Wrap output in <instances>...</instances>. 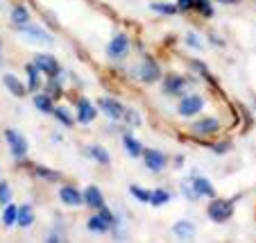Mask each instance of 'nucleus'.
<instances>
[{
	"instance_id": "nucleus-26",
	"label": "nucleus",
	"mask_w": 256,
	"mask_h": 243,
	"mask_svg": "<svg viewBox=\"0 0 256 243\" xmlns=\"http://www.w3.org/2000/svg\"><path fill=\"white\" fill-rule=\"evenodd\" d=\"M34 173H36V177L48 180V182H59V180H62V173H59V170L48 168V166H36V168H34Z\"/></svg>"
},
{
	"instance_id": "nucleus-21",
	"label": "nucleus",
	"mask_w": 256,
	"mask_h": 243,
	"mask_svg": "<svg viewBox=\"0 0 256 243\" xmlns=\"http://www.w3.org/2000/svg\"><path fill=\"white\" fill-rule=\"evenodd\" d=\"M25 73H28V89L30 91H39V87H44V84H41V78H39V68H36V64H28V66H25Z\"/></svg>"
},
{
	"instance_id": "nucleus-18",
	"label": "nucleus",
	"mask_w": 256,
	"mask_h": 243,
	"mask_svg": "<svg viewBox=\"0 0 256 243\" xmlns=\"http://www.w3.org/2000/svg\"><path fill=\"white\" fill-rule=\"evenodd\" d=\"M86 152L91 155L93 161H98V164H102V166H109V164H112V155H109V150H106L104 146H98V143H93V146L86 148Z\"/></svg>"
},
{
	"instance_id": "nucleus-7",
	"label": "nucleus",
	"mask_w": 256,
	"mask_h": 243,
	"mask_svg": "<svg viewBox=\"0 0 256 243\" xmlns=\"http://www.w3.org/2000/svg\"><path fill=\"white\" fill-rule=\"evenodd\" d=\"M34 64H36V68H39L44 75H48V78H57L59 71H62L57 59H54L52 55H46V53L36 55V57H34Z\"/></svg>"
},
{
	"instance_id": "nucleus-15",
	"label": "nucleus",
	"mask_w": 256,
	"mask_h": 243,
	"mask_svg": "<svg viewBox=\"0 0 256 243\" xmlns=\"http://www.w3.org/2000/svg\"><path fill=\"white\" fill-rule=\"evenodd\" d=\"M84 204H88L91 209H102V207H104V195H102V191L93 184L86 186V189H84Z\"/></svg>"
},
{
	"instance_id": "nucleus-12",
	"label": "nucleus",
	"mask_w": 256,
	"mask_h": 243,
	"mask_svg": "<svg viewBox=\"0 0 256 243\" xmlns=\"http://www.w3.org/2000/svg\"><path fill=\"white\" fill-rule=\"evenodd\" d=\"M75 107H78V121L82 123V125H88V123L96 121L98 109L93 107V102H91V100H86V98H80Z\"/></svg>"
},
{
	"instance_id": "nucleus-4",
	"label": "nucleus",
	"mask_w": 256,
	"mask_h": 243,
	"mask_svg": "<svg viewBox=\"0 0 256 243\" xmlns=\"http://www.w3.org/2000/svg\"><path fill=\"white\" fill-rule=\"evenodd\" d=\"M204 98L202 96H184L182 100H179V105H177V112H179V116H195V114H200L204 109Z\"/></svg>"
},
{
	"instance_id": "nucleus-16",
	"label": "nucleus",
	"mask_w": 256,
	"mask_h": 243,
	"mask_svg": "<svg viewBox=\"0 0 256 243\" xmlns=\"http://www.w3.org/2000/svg\"><path fill=\"white\" fill-rule=\"evenodd\" d=\"M172 234L177 238H184V241H190L195 236V225L190 220H177L172 225Z\"/></svg>"
},
{
	"instance_id": "nucleus-14",
	"label": "nucleus",
	"mask_w": 256,
	"mask_h": 243,
	"mask_svg": "<svg viewBox=\"0 0 256 243\" xmlns=\"http://www.w3.org/2000/svg\"><path fill=\"white\" fill-rule=\"evenodd\" d=\"M190 130H193V134H216L220 130V121L208 116V118H202V121H195L190 125Z\"/></svg>"
},
{
	"instance_id": "nucleus-3",
	"label": "nucleus",
	"mask_w": 256,
	"mask_h": 243,
	"mask_svg": "<svg viewBox=\"0 0 256 243\" xmlns=\"http://www.w3.org/2000/svg\"><path fill=\"white\" fill-rule=\"evenodd\" d=\"M18 34L23 37L25 41H30V44H54V37L52 34H48L44 28H39V25H23V28H18Z\"/></svg>"
},
{
	"instance_id": "nucleus-10",
	"label": "nucleus",
	"mask_w": 256,
	"mask_h": 243,
	"mask_svg": "<svg viewBox=\"0 0 256 243\" xmlns=\"http://www.w3.org/2000/svg\"><path fill=\"white\" fill-rule=\"evenodd\" d=\"M100 109H102V114H104L109 121H120L122 114H125V107H122L118 100H114V98H102Z\"/></svg>"
},
{
	"instance_id": "nucleus-11",
	"label": "nucleus",
	"mask_w": 256,
	"mask_h": 243,
	"mask_svg": "<svg viewBox=\"0 0 256 243\" xmlns=\"http://www.w3.org/2000/svg\"><path fill=\"white\" fill-rule=\"evenodd\" d=\"M190 182H193V191L198 198H216V189H213V184L206 180V177L198 175V173H193V175H188Z\"/></svg>"
},
{
	"instance_id": "nucleus-25",
	"label": "nucleus",
	"mask_w": 256,
	"mask_h": 243,
	"mask_svg": "<svg viewBox=\"0 0 256 243\" xmlns=\"http://www.w3.org/2000/svg\"><path fill=\"white\" fill-rule=\"evenodd\" d=\"M16 218H18V207L7 202L5 209H2V225H5V227H12V225H16Z\"/></svg>"
},
{
	"instance_id": "nucleus-32",
	"label": "nucleus",
	"mask_w": 256,
	"mask_h": 243,
	"mask_svg": "<svg viewBox=\"0 0 256 243\" xmlns=\"http://www.w3.org/2000/svg\"><path fill=\"white\" fill-rule=\"evenodd\" d=\"M122 118H125V123H127V125H132V127H138L140 125V116H138V112H134V109H125Z\"/></svg>"
},
{
	"instance_id": "nucleus-1",
	"label": "nucleus",
	"mask_w": 256,
	"mask_h": 243,
	"mask_svg": "<svg viewBox=\"0 0 256 243\" xmlns=\"http://www.w3.org/2000/svg\"><path fill=\"white\" fill-rule=\"evenodd\" d=\"M234 202H236V198L224 200V198H218V195L211 198V204L206 207L208 220H213V223H227L234 216Z\"/></svg>"
},
{
	"instance_id": "nucleus-34",
	"label": "nucleus",
	"mask_w": 256,
	"mask_h": 243,
	"mask_svg": "<svg viewBox=\"0 0 256 243\" xmlns=\"http://www.w3.org/2000/svg\"><path fill=\"white\" fill-rule=\"evenodd\" d=\"M182 193H184L190 202H193V200H198V195H195V191H193V182H190V177H186V180L182 182Z\"/></svg>"
},
{
	"instance_id": "nucleus-5",
	"label": "nucleus",
	"mask_w": 256,
	"mask_h": 243,
	"mask_svg": "<svg viewBox=\"0 0 256 243\" xmlns=\"http://www.w3.org/2000/svg\"><path fill=\"white\" fill-rule=\"evenodd\" d=\"M186 87H188V80L184 78V75H177V73H168L164 78V93H168V96H182V93L186 91Z\"/></svg>"
},
{
	"instance_id": "nucleus-8",
	"label": "nucleus",
	"mask_w": 256,
	"mask_h": 243,
	"mask_svg": "<svg viewBox=\"0 0 256 243\" xmlns=\"http://www.w3.org/2000/svg\"><path fill=\"white\" fill-rule=\"evenodd\" d=\"M130 53V39H127L125 34L118 32L112 41H109V48H106V55L112 59H122L125 55Z\"/></svg>"
},
{
	"instance_id": "nucleus-29",
	"label": "nucleus",
	"mask_w": 256,
	"mask_h": 243,
	"mask_svg": "<svg viewBox=\"0 0 256 243\" xmlns=\"http://www.w3.org/2000/svg\"><path fill=\"white\" fill-rule=\"evenodd\" d=\"M130 193L134 195L138 202H150V198H152V191L143 189V186H138V184H132L130 186Z\"/></svg>"
},
{
	"instance_id": "nucleus-36",
	"label": "nucleus",
	"mask_w": 256,
	"mask_h": 243,
	"mask_svg": "<svg viewBox=\"0 0 256 243\" xmlns=\"http://www.w3.org/2000/svg\"><path fill=\"white\" fill-rule=\"evenodd\" d=\"M48 96L52 98V100L62 96V84H59L54 78H50V82H48Z\"/></svg>"
},
{
	"instance_id": "nucleus-37",
	"label": "nucleus",
	"mask_w": 256,
	"mask_h": 243,
	"mask_svg": "<svg viewBox=\"0 0 256 243\" xmlns=\"http://www.w3.org/2000/svg\"><path fill=\"white\" fill-rule=\"evenodd\" d=\"M98 214H100L102 218L106 220V223H112V229L116 227V216L112 214V209H106V207H102V209H98Z\"/></svg>"
},
{
	"instance_id": "nucleus-19",
	"label": "nucleus",
	"mask_w": 256,
	"mask_h": 243,
	"mask_svg": "<svg viewBox=\"0 0 256 243\" xmlns=\"http://www.w3.org/2000/svg\"><path fill=\"white\" fill-rule=\"evenodd\" d=\"M32 102L41 114H52L54 112V100L48 96V93H34Z\"/></svg>"
},
{
	"instance_id": "nucleus-38",
	"label": "nucleus",
	"mask_w": 256,
	"mask_h": 243,
	"mask_svg": "<svg viewBox=\"0 0 256 243\" xmlns=\"http://www.w3.org/2000/svg\"><path fill=\"white\" fill-rule=\"evenodd\" d=\"M174 5H177L179 12H193L195 10V0H177Z\"/></svg>"
},
{
	"instance_id": "nucleus-6",
	"label": "nucleus",
	"mask_w": 256,
	"mask_h": 243,
	"mask_svg": "<svg viewBox=\"0 0 256 243\" xmlns=\"http://www.w3.org/2000/svg\"><path fill=\"white\" fill-rule=\"evenodd\" d=\"M143 161L152 173H161V170L168 166V157H166L161 150H156V148H148V150H143Z\"/></svg>"
},
{
	"instance_id": "nucleus-30",
	"label": "nucleus",
	"mask_w": 256,
	"mask_h": 243,
	"mask_svg": "<svg viewBox=\"0 0 256 243\" xmlns=\"http://www.w3.org/2000/svg\"><path fill=\"white\" fill-rule=\"evenodd\" d=\"M170 198H172V195H170V191H166V189H156V191H152L150 204H154V207H161V204H166Z\"/></svg>"
},
{
	"instance_id": "nucleus-22",
	"label": "nucleus",
	"mask_w": 256,
	"mask_h": 243,
	"mask_svg": "<svg viewBox=\"0 0 256 243\" xmlns=\"http://www.w3.org/2000/svg\"><path fill=\"white\" fill-rule=\"evenodd\" d=\"M122 148H125V150L130 152L132 159H136V157L143 155V146H140V143L136 141V139H134L132 134H125V136H122Z\"/></svg>"
},
{
	"instance_id": "nucleus-35",
	"label": "nucleus",
	"mask_w": 256,
	"mask_h": 243,
	"mask_svg": "<svg viewBox=\"0 0 256 243\" xmlns=\"http://www.w3.org/2000/svg\"><path fill=\"white\" fill-rule=\"evenodd\" d=\"M186 44H188L193 50H202V48H204V41L200 39L195 32H188V34H186Z\"/></svg>"
},
{
	"instance_id": "nucleus-20",
	"label": "nucleus",
	"mask_w": 256,
	"mask_h": 243,
	"mask_svg": "<svg viewBox=\"0 0 256 243\" xmlns=\"http://www.w3.org/2000/svg\"><path fill=\"white\" fill-rule=\"evenodd\" d=\"M86 229L88 232H96V234H106V232H112V223H106L100 214H96L86 220Z\"/></svg>"
},
{
	"instance_id": "nucleus-41",
	"label": "nucleus",
	"mask_w": 256,
	"mask_h": 243,
	"mask_svg": "<svg viewBox=\"0 0 256 243\" xmlns=\"http://www.w3.org/2000/svg\"><path fill=\"white\" fill-rule=\"evenodd\" d=\"M0 62H2V44H0Z\"/></svg>"
},
{
	"instance_id": "nucleus-9",
	"label": "nucleus",
	"mask_w": 256,
	"mask_h": 243,
	"mask_svg": "<svg viewBox=\"0 0 256 243\" xmlns=\"http://www.w3.org/2000/svg\"><path fill=\"white\" fill-rule=\"evenodd\" d=\"M159 78H161V68L156 66L154 59H148V62H143L138 66V80L140 82L152 84V82H156Z\"/></svg>"
},
{
	"instance_id": "nucleus-28",
	"label": "nucleus",
	"mask_w": 256,
	"mask_h": 243,
	"mask_svg": "<svg viewBox=\"0 0 256 243\" xmlns=\"http://www.w3.org/2000/svg\"><path fill=\"white\" fill-rule=\"evenodd\" d=\"M152 12H156V14H161V16H174V14H179L177 5H168V3H154V5H152Z\"/></svg>"
},
{
	"instance_id": "nucleus-2",
	"label": "nucleus",
	"mask_w": 256,
	"mask_h": 243,
	"mask_svg": "<svg viewBox=\"0 0 256 243\" xmlns=\"http://www.w3.org/2000/svg\"><path fill=\"white\" fill-rule=\"evenodd\" d=\"M5 139H7V146L12 150V157L18 161H23L30 152V146H28V139H25L20 132L16 130H5Z\"/></svg>"
},
{
	"instance_id": "nucleus-23",
	"label": "nucleus",
	"mask_w": 256,
	"mask_h": 243,
	"mask_svg": "<svg viewBox=\"0 0 256 243\" xmlns=\"http://www.w3.org/2000/svg\"><path fill=\"white\" fill-rule=\"evenodd\" d=\"M34 223V211L30 204H20L18 207V218H16V225L18 227H30Z\"/></svg>"
},
{
	"instance_id": "nucleus-31",
	"label": "nucleus",
	"mask_w": 256,
	"mask_h": 243,
	"mask_svg": "<svg viewBox=\"0 0 256 243\" xmlns=\"http://www.w3.org/2000/svg\"><path fill=\"white\" fill-rule=\"evenodd\" d=\"M195 12L198 14H202L204 19H211L216 12H213V5H211V0H195Z\"/></svg>"
},
{
	"instance_id": "nucleus-39",
	"label": "nucleus",
	"mask_w": 256,
	"mask_h": 243,
	"mask_svg": "<svg viewBox=\"0 0 256 243\" xmlns=\"http://www.w3.org/2000/svg\"><path fill=\"white\" fill-rule=\"evenodd\" d=\"M211 150L216 152V155H224L227 150H232V143H229V141H224V143H213Z\"/></svg>"
},
{
	"instance_id": "nucleus-27",
	"label": "nucleus",
	"mask_w": 256,
	"mask_h": 243,
	"mask_svg": "<svg viewBox=\"0 0 256 243\" xmlns=\"http://www.w3.org/2000/svg\"><path fill=\"white\" fill-rule=\"evenodd\" d=\"M52 116L57 118L59 123H62L64 127H72L75 125V121H72V116H70V112H68L66 107H54V112H52Z\"/></svg>"
},
{
	"instance_id": "nucleus-13",
	"label": "nucleus",
	"mask_w": 256,
	"mask_h": 243,
	"mask_svg": "<svg viewBox=\"0 0 256 243\" xmlns=\"http://www.w3.org/2000/svg\"><path fill=\"white\" fill-rule=\"evenodd\" d=\"M59 200L68 207H78V204H84V193L78 191L75 186H62L59 189Z\"/></svg>"
},
{
	"instance_id": "nucleus-40",
	"label": "nucleus",
	"mask_w": 256,
	"mask_h": 243,
	"mask_svg": "<svg viewBox=\"0 0 256 243\" xmlns=\"http://www.w3.org/2000/svg\"><path fill=\"white\" fill-rule=\"evenodd\" d=\"M48 241H64V236H62V234H50Z\"/></svg>"
},
{
	"instance_id": "nucleus-33",
	"label": "nucleus",
	"mask_w": 256,
	"mask_h": 243,
	"mask_svg": "<svg viewBox=\"0 0 256 243\" xmlns=\"http://www.w3.org/2000/svg\"><path fill=\"white\" fill-rule=\"evenodd\" d=\"M7 202H12V186L7 182H0V204L5 207Z\"/></svg>"
},
{
	"instance_id": "nucleus-17",
	"label": "nucleus",
	"mask_w": 256,
	"mask_h": 243,
	"mask_svg": "<svg viewBox=\"0 0 256 243\" xmlns=\"http://www.w3.org/2000/svg\"><path fill=\"white\" fill-rule=\"evenodd\" d=\"M2 84L7 87V91L12 93V96H16V98H23L25 96V91L28 89L23 87V82H20L16 75H12V73H7V75H2Z\"/></svg>"
},
{
	"instance_id": "nucleus-24",
	"label": "nucleus",
	"mask_w": 256,
	"mask_h": 243,
	"mask_svg": "<svg viewBox=\"0 0 256 243\" xmlns=\"http://www.w3.org/2000/svg\"><path fill=\"white\" fill-rule=\"evenodd\" d=\"M12 23L16 25V28H23V25L30 23V12L25 10L23 5H16L14 10H12Z\"/></svg>"
}]
</instances>
